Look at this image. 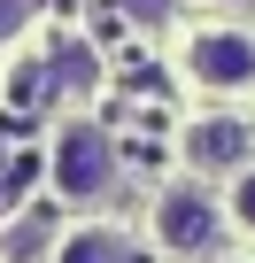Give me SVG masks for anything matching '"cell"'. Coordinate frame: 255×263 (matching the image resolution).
I'll return each mask as SVG.
<instances>
[{
    "instance_id": "obj_2",
    "label": "cell",
    "mask_w": 255,
    "mask_h": 263,
    "mask_svg": "<svg viewBox=\"0 0 255 263\" xmlns=\"http://www.w3.org/2000/svg\"><path fill=\"white\" fill-rule=\"evenodd\" d=\"M155 240L178 248V255H209L224 240V209L209 201V186H170L155 201Z\"/></svg>"
},
{
    "instance_id": "obj_6",
    "label": "cell",
    "mask_w": 255,
    "mask_h": 263,
    "mask_svg": "<svg viewBox=\"0 0 255 263\" xmlns=\"http://www.w3.org/2000/svg\"><path fill=\"white\" fill-rule=\"evenodd\" d=\"M232 224L240 232H255V163L240 171V186H232Z\"/></svg>"
},
{
    "instance_id": "obj_7",
    "label": "cell",
    "mask_w": 255,
    "mask_h": 263,
    "mask_svg": "<svg viewBox=\"0 0 255 263\" xmlns=\"http://www.w3.org/2000/svg\"><path fill=\"white\" fill-rule=\"evenodd\" d=\"M124 16H170V0H124Z\"/></svg>"
},
{
    "instance_id": "obj_8",
    "label": "cell",
    "mask_w": 255,
    "mask_h": 263,
    "mask_svg": "<svg viewBox=\"0 0 255 263\" xmlns=\"http://www.w3.org/2000/svg\"><path fill=\"white\" fill-rule=\"evenodd\" d=\"M224 8H247V0H224Z\"/></svg>"
},
{
    "instance_id": "obj_3",
    "label": "cell",
    "mask_w": 255,
    "mask_h": 263,
    "mask_svg": "<svg viewBox=\"0 0 255 263\" xmlns=\"http://www.w3.org/2000/svg\"><path fill=\"white\" fill-rule=\"evenodd\" d=\"M186 70L209 93H247L255 85V31H201V39H186Z\"/></svg>"
},
{
    "instance_id": "obj_4",
    "label": "cell",
    "mask_w": 255,
    "mask_h": 263,
    "mask_svg": "<svg viewBox=\"0 0 255 263\" xmlns=\"http://www.w3.org/2000/svg\"><path fill=\"white\" fill-rule=\"evenodd\" d=\"M186 163H193L201 178H217V171H247V163H255V132H247L240 116L186 124Z\"/></svg>"
},
{
    "instance_id": "obj_5",
    "label": "cell",
    "mask_w": 255,
    "mask_h": 263,
    "mask_svg": "<svg viewBox=\"0 0 255 263\" xmlns=\"http://www.w3.org/2000/svg\"><path fill=\"white\" fill-rule=\"evenodd\" d=\"M54 263H147V248L132 232H108V224H85L54 248Z\"/></svg>"
},
{
    "instance_id": "obj_1",
    "label": "cell",
    "mask_w": 255,
    "mask_h": 263,
    "mask_svg": "<svg viewBox=\"0 0 255 263\" xmlns=\"http://www.w3.org/2000/svg\"><path fill=\"white\" fill-rule=\"evenodd\" d=\"M116 186V140L101 124H70L54 140V194L62 201H101Z\"/></svg>"
}]
</instances>
